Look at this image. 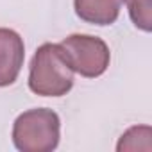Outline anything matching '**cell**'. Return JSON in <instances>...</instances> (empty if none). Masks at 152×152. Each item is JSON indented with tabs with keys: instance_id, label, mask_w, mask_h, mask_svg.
Wrapping results in <instances>:
<instances>
[{
	"instance_id": "7a4b0ae2",
	"label": "cell",
	"mask_w": 152,
	"mask_h": 152,
	"mask_svg": "<svg viewBox=\"0 0 152 152\" xmlns=\"http://www.w3.org/2000/svg\"><path fill=\"white\" fill-rule=\"evenodd\" d=\"M13 141L22 152H50L59 143V116L52 109H31L13 127Z\"/></svg>"
},
{
	"instance_id": "6da1fadb",
	"label": "cell",
	"mask_w": 152,
	"mask_h": 152,
	"mask_svg": "<svg viewBox=\"0 0 152 152\" xmlns=\"http://www.w3.org/2000/svg\"><path fill=\"white\" fill-rule=\"evenodd\" d=\"M73 86V70L70 68L57 43H43L32 61L29 88L41 97H61Z\"/></svg>"
},
{
	"instance_id": "8992f818",
	"label": "cell",
	"mask_w": 152,
	"mask_h": 152,
	"mask_svg": "<svg viewBox=\"0 0 152 152\" xmlns=\"http://www.w3.org/2000/svg\"><path fill=\"white\" fill-rule=\"evenodd\" d=\"M131 20L145 32L152 29V0H125Z\"/></svg>"
},
{
	"instance_id": "5b68a950",
	"label": "cell",
	"mask_w": 152,
	"mask_h": 152,
	"mask_svg": "<svg viewBox=\"0 0 152 152\" xmlns=\"http://www.w3.org/2000/svg\"><path fill=\"white\" fill-rule=\"evenodd\" d=\"M124 0H75V13L88 23L111 25L120 15Z\"/></svg>"
},
{
	"instance_id": "3957f363",
	"label": "cell",
	"mask_w": 152,
	"mask_h": 152,
	"mask_svg": "<svg viewBox=\"0 0 152 152\" xmlns=\"http://www.w3.org/2000/svg\"><path fill=\"white\" fill-rule=\"evenodd\" d=\"M70 68L83 77H99L109 66V48L95 36L72 34L59 43Z\"/></svg>"
},
{
	"instance_id": "277c9868",
	"label": "cell",
	"mask_w": 152,
	"mask_h": 152,
	"mask_svg": "<svg viewBox=\"0 0 152 152\" xmlns=\"http://www.w3.org/2000/svg\"><path fill=\"white\" fill-rule=\"evenodd\" d=\"M23 57V39L11 29H0V86H9L16 81Z\"/></svg>"
}]
</instances>
